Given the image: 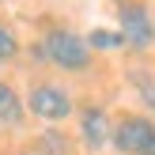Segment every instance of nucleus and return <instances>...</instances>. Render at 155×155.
<instances>
[{"label":"nucleus","instance_id":"obj_1","mask_svg":"<svg viewBox=\"0 0 155 155\" xmlns=\"http://www.w3.org/2000/svg\"><path fill=\"white\" fill-rule=\"evenodd\" d=\"M38 53H42L49 64H57L61 72H87L95 49L87 45V38L72 34V30H49V34L42 38V45H38Z\"/></svg>","mask_w":155,"mask_h":155},{"label":"nucleus","instance_id":"obj_2","mask_svg":"<svg viewBox=\"0 0 155 155\" xmlns=\"http://www.w3.org/2000/svg\"><path fill=\"white\" fill-rule=\"evenodd\" d=\"M117 30L129 49L144 53L155 45V19L144 0H117Z\"/></svg>","mask_w":155,"mask_h":155},{"label":"nucleus","instance_id":"obj_3","mask_svg":"<svg viewBox=\"0 0 155 155\" xmlns=\"http://www.w3.org/2000/svg\"><path fill=\"white\" fill-rule=\"evenodd\" d=\"M27 110L42 121H64L72 114V95L61 83H34L27 95Z\"/></svg>","mask_w":155,"mask_h":155},{"label":"nucleus","instance_id":"obj_4","mask_svg":"<svg viewBox=\"0 0 155 155\" xmlns=\"http://www.w3.org/2000/svg\"><path fill=\"white\" fill-rule=\"evenodd\" d=\"M151 136H155V121L140 117V114H125V117L110 129V140H114V148L121 155H140L151 144Z\"/></svg>","mask_w":155,"mask_h":155},{"label":"nucleus","instance_id":"obj_5","mask_svg":"<svg viewBox=\"0 0 155 155\" xmlns=\"http://www.w3.org/2000/svg\"><path fill=\"white\" fill-rule=\"evenodd\" d=\"M110 117H106V110L102 106H83L80 110V140L87 144L91 151H98V148H106L110 144Z\"/></svg>","mask_w":155,"mask_h":155},{"label":"nucleus","instance_id":"obj_6","mask_svg":"<svg viewBox=\"0 0 155 155\" xmlns=\"http://www.w3.org/2000/svg\"><path fill=\"white\" fill-rule=\"evenodd\" d=\"M0 125H8V129L23 125V98L15 95L8 83H0Z\"/></svg>","mask_w":155,"mask_h":155},{"label":"nucleus","instance_id":"obj_7","mask_svg":"<svg viewBox=\"0 0 155 155\" xmlns=\"http://www.w3.org/2000/svg\"><path fill=\"white\" fill-rule=\"evenodd\" d=\"M87 45L91 49H121V45H125V38H121V30H91L87 34Z\"/></svg>","mask_w":155,"mask_h":155},{"label":"nucleus","instance_id":"obj_8","mask_svg":"<svg viewBox=\"0 0 155 155\" xmlns=\"http://www.w3.org/2000/svg\"><path fill=\"white\" fill-rule=\"evenodd\" d=\"M133 83H136V91H140L144 106L155 110V76H133Z\"/></svg>","mask_w":155,"mask_h":155},{"label":"nucleus","instance_id":"obj_9","mask_svg":"<svg viewBox=\"0 0 155 155\" xmlns=\"http://www.w3.org/2000/svg\"><path fill=\"white\" fill-rule=\"evenodd\" d=\"M15 53H19V38H15L12 30L0 23V61H12Z\"/></svg>","mask_w":155,"mask_h":155},{"label":"nucleus","instance_id":"obj_10","mask_svg":"<svg viewBox=\"0 0 155 155\" xmlns=\"http://www.w3.org/2000/svg\"><path fill=\"white\" fill-rule=\"evenodd\" d=\"M140 155H155V136H151V144H148V148H144Z\"/></svg>","mask_w":155,"mask_h":155},{"label":"nucleus","instance_id":"obj_11","mask_svg":"<svg viewBox=\"0 0 155 155\" xmlns=\"http://www.w3.org/2000/svg\"><path fill=\"white\" fill-rule=\"evenodd\" d=\"M23 155H30V151H23Z\"/></svg>","mask_w":155,"mask_h":155}]
</instances>
